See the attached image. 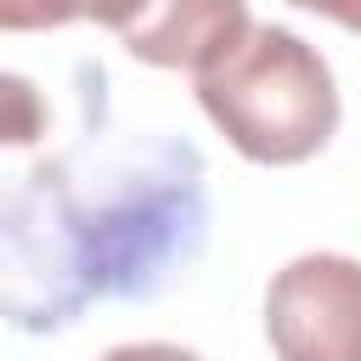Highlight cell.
Segmentation results:
<instances>
[{
	"mask_svg": "<svg viewBox=\"0 0 361 361\" xmlns=\"http://www.w3.org/2000/svg\"><path fill=\"white\" fill-rule=\"evenodd\" d=\"M288 6H299V11H316V17H327V23L350 28V34H361V0H288Z\"/></svg>",
	"mask_w": 361,
	"mask_h": 361,
	"instance_id": "cell-7",
	"label": "cell"
},
{
	"mask_svg": "<svg viewBox=\"0 0 361 361\" xmlns=\"http://www.w3.org/2000/svg\"><path fill=\"white\" fill-rule=\"evenodd\" d=\"M51 113L34 79L23 73H0V147H34L45 135Z\"/></svg>",
	"mask_w": 361,
	"mask_h": 361,
	"instance_id": "cell-4",
	"label": "cell"
},
{
	"mask_svg": "<svg viewBox=\"0 0 361 361\" xmlns=\"http://www.w3.org/2000/svg\"><path fill=\"white\" fill-rule=\"evenodd\" d=\"M85 23V0H0V34H45Z\"/></svg>",
	"mask_w": 361,
	"mask_h": 361,
	"instance_id": "cell-5",
	"label": "cell"
},
{
	"mask_svg": "<svg viewBox=\"0 0 361 361\" xmlns=\"http://www.w3.org/2000/svg\"><path fill=\"white\" fill-rule=\"evenodd\" d=\"M265 338L276 361H361V259H288L265 288Z\"/></svg>",
	"mask_w": 361,
	"mask_h": 361,
	"instance_id": "cell-2",
	"label": "cell"
},
{
	"mask_svg": "<svg viewBox=\"0 0 361 361\" xmlns=\"http://www.w3.org/2000/svg\"><path fill=\"white\" fill-rule=\"evenodd\" d=\"M192 79L209 124L248 164H305L338 130V85L327 56L282 23H248Z\"/></svg>",
	"mask_w": 361,
	"mask_h": 361,
	"instance_id": "cell-1",
	"label": "cell"
},
{
	"mask_svg": "<svg viewBox=\"0 0 361 361\" xmlns=\"http://www.w3.org/2000/svg\"><path fill=\"white\" fill-rule=\"evenodd\" d=\"M102 361H203V355H197V350H186V344L147 338V344H118V350H107Z\"/></svg>",
	"mask_w": 361,
	"mask_h": 361,
	"instance_id": "cell-6",
	"label": "cell"
},
{
	"mask_svg": "<svg viewBox=\"0 0 361 361\" xmlns=\"http://www.w3.org/2000/svg\"><path fill=\"white\" fill-rule=\"evenodd\" d=\"M248 28V0H152V11L118 39L147 68L197 73Z\"/></svg>",
	"mask_w": 361,
	"mask_h": 361,
	"instance_id": "cell-3",
	"label": "cell"
}]
</instances>
